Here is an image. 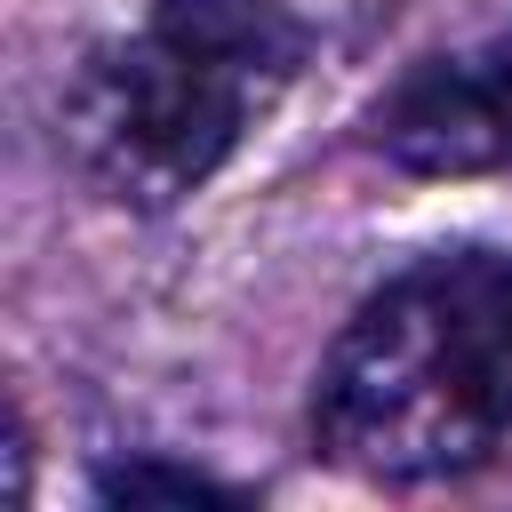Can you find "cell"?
Here are the masks:
<instances>
[{
    "label": "cell",
    "mask_w": 512,
    "mask_h": 512,
    "mask_svg": "<svg viewBox=\"0 0 512 512\" xmlns=\"http://www.w3.org/2000/svg\"><path fill=\"white\" fill-rule=\"evenodd\" d=\"M312 440L384 488L496 464L512 448V248H440L392 272L320 360Z\"/></svg>",
    "instance_id": "obj_1"
},
{
    "label": "cell",
    "mask_w": 512,
    "mask_h": 512,
    "mask_svg": "<svg viewBox=\"0 0 512 512\" xmlns=\"http://www.w3.org/2000/svg\"><path fill=\"white\" fill-rule=\"evenodd\" d=\"M280 80L200 32L144 16V32L80 56L56 104V144L72 176L120 208H176L248 136Z\"/></svg>",
    "instance_id": "obj_2"
},
{
    "label": "cell",
    "mask_w": 512,
    "mask_h": 512,
    "mask_svg": "<svg viewBox=\"0 0 512 512\" xmlns=\"http://www.w3.org/2000/svg\"><path fill=\"white\" fill-rule=\"evenodd\" d=\"M376 152L408 176H496V168H512V32L408 72L376 104Z\"/></svg>",
    "instance_id": "obj_3"
},
{
    "label": "cell",
    "mask_w": 512,
    "mask_h": 512,
    "mask_svg": "<svg viewBox=\"0 0 512 512\" xmlns=\"http://www.w3.org/2000/svg\"><path fill=\"white\" fill-rule=\"evenodd\" d=\"M152 16L264 64L272 80H288L304 56V0H152Z\"/></svg>",
    "instance_id": "obj_4"
},
{
    "label": "cell",
    "mask_w": 512,
    "mask_h": 512,
    "mask_svg": "<svg viewBox=\"0 0 512 512\" xmlns=\"http://www.w3.org/2000/svg\"><path fill=\"white\" fill-rule=\"evenodd\" d=\"M96 496L104 504H248L240 488H224V480H208V472H184V464H112L104 480H96Z\"/></svg>",
    "instance_id": "obj_5"
}]
</instances>
